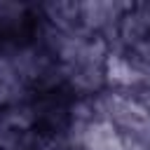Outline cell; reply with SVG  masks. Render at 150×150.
<instances>
[{"mask_svg":"<svg viewBox=\"0 0 150 150\" xmlns=\"http://www.w3.org/2000/svg\"><path fill=\"white\" fill-rule=\"evenodd\" d=\"M145 150H150V145H148V148H145Z\"/></svg>","mask_w":150,"mask_h":150,"instance_id":"cell-4","label":"cell"},{"mask_svg":"<svg viewBox=\"0 0 150 150\" xmlns=\"http://www.w3.org/2000/svg\"><path fill=\"white\" fill-rule=\"evenodd\" d=\"M82 150H124V136L112 122L96 120L84 129Z\"/></svg>","mask_w":150,"mask_h":150,"instance_id":"cell-1","label":"cell"},{"mask_svg":"<svg viewBox=\"0 0 150 150\" xmlns=\"http://www.w3.org/2000/svg\"><path fill=\"white\" fill-rule=\"evenodd\" d=\"M28 84L16 75L7 56L0 52V108H12L26 101Z\"/></svg>","mask_w":150,"mask_h":150,"instance_id":"cell-2","label":"cell"},{"mask_svg":"<svg viewBox=\"0 0 150 150\" xmlns=\"http://www.w3.org/2000/svg\"><path fill=\"white\" fill-rule=\"evenodd\" d=\"M148 145H150V138H148Z\"/></svg>","mask_w":150,"mask_h":150,"instance_id":"cell-5","label":"cell"},{"mask_svg":"<svg viewBox=\"0 0 150 150\" xmlns=\"http://www.w3.org/2000/svg\"><path fill=\"white\" fill-rule=\"evenodd\" d=\"M52 150H82V148H77V145H56Z\"/></svg>","mask_w":150,"mask_h":150,"instance_id":"cell-3","label":"cell"}]
</instances>
